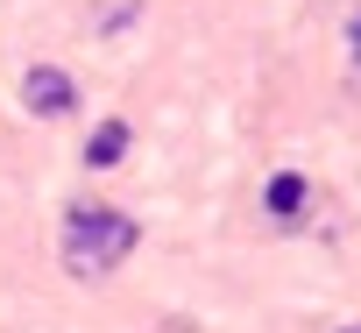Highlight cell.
Here are the masks:
<instances>
[{"label":"cell","instance_id":"obj_1","mask_svg":"<svg viewBox=\"0 0 361 333\" xmlns=\"http://www.w3.org/2000/svg\"><path fill=\"white\" fill-rule=\"evenodd\" d=\"M135 241H142V227H135L128 213H114V206H71V213H64V270H71V277H106V270H121V262L135 255Z\"/></svg>","mask_w":361,"mask_h":333},{"label":"cell","instance_id":"obj_2","mask_svg":"<svg viewBox=\"0 0 361 333\" xmlns=\"http://www.w3.org/2000/svg\"><path fill=\"white\" fill-rule=\"evenodd\" d=\"M22 107H29V114H71L78 92H71V78H64L57 64H36V71L22 78Z\"/></svg>","mask_w":361,"mask_h":333},{"label":"cell","instance_id":"obj_3","mask_svg":"<svg viewBox=\"0 0 361 333\" xmlns=\"http://www.w3.org/2000/svg\"><path fill=\"white\" fill-rule=\"evenodd\" d=\"M121 156H128V121H99L92 142H85V163H92V171H106V163H121Z\"/></svg>","mask_w":361,"mask_h":333},{"label":"cell","instance_id":"obj_4","mask_svg":"<svg viewBox=\"0 0 361 333\" xmlns=\"http://www.w3.org/2000/svg\"><path fill=\"white\" fill-rule=\"evenodd\" d=\"M269 213H276V220H298V213H305V178H298V171L269 178Z\"/></svg>","mask_w":361,"mask_h":333},{"label":"cell","instance_id":"obj_5","mask_svg":"<svg viewBox=\"0 0 361 333\" xmlns=\"http://www.w3.org/2000/svg\"><path fill=\"white\" fill-rule=\"evenodd\" d=\"M135 15H142V0H92V29L99 36H121Z\"/></svg>","mask_w":361,"mask_h":333},{"label":"cell","instance_id":"obj_6","mask_svg":"<svg viewBox=\"0 0 361 333\" xmlns=\"http://www.w3.org/2000/svg\"><path fill=\"white\" fill-rule=\"evenodd\" d=\"M347 50H354V71H361V15L347 22Z\"/></svg>","mask_w":361,"mask_h":333},{"label":"cell","instance_id":"obj_7","mask_svg":"<svg viewBox=\"0 0 361 333\" xmlns=\"http://www.w3.org/2000/svg\"><path fill=\"white\" fill-rule=\"evenodd\" d=\"M340 333H361V326H340Z\"/></svg>","mask_w":361,"mask_h":333}]
</instances>
